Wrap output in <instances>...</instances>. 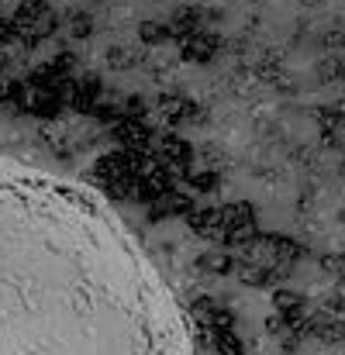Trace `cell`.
<instances>
[{
	"label": "cell",
	"instance_id": "cell-1",
	"mask_svg": "<svg viewBox=\"0 0 345 355\" xmlns=\"http://www.w3.org/2000/svg\"><path fill=\"white\" fill-rule=\"evenodd\" d=\"M0 355H197L183 304L94 187L0 152Z\"/></svg>",
	"mask_w": 345,
	"mask_h": 355
}]
</instances>
